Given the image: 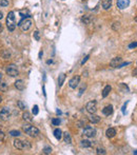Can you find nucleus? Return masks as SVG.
Listing matches in <instances>:
<instances>
[{
    "mask_svg": "<svg viewBox=\"0 0 137 155\" xmlns=\"http://www.w3.org/2000/svg\"><path fill=\"white\" fill-rule=\"evenodd\" d=\"M130 5V0H117V7L124 10Z\"/></svg>",
    "mask_w": 137,
    "mask_h": 155,
    "instance_id": "10",
    "label": "nucleus"
},
{
    "mask_svg": "<svg viewBox=\"0 0 137 155\" xmlns=\"http://www.w3.org/2000/svg\"><path fill=\"white\" fill-rule=\"evenodd\" d=\"M34 38L37 40V41H39V40H40V35H39V32L38 31H35L34 32Z\"/></svg>",
    "mask_w": 137,
    "mask_h": 155,
    "instance_id": "34",
    "label": "nucleus"
},
{
    "mask_svg": "<svg viewBox=\"0 0 137 155\" xmlns=\"http://www.w3.org/2000/svg\"><path fill=\"white\" fill-rule=\"evenodd\" d=\"M51 63H53V60H52V59H50V60L46 61V64H51Z\"/></svg>",
    "mask_w": 137,
    "mask_h": 155,
    "instance_id": "42",
    "label": "nucleus"
},
{
    "mask_svg": "<svg viewBox=\"0 0 137 155\" xmlns=\"http://www.w3.org/2000/svg\"><path fill=\"white\" fill-rule=\"evenodd\" d=\"M2 18H3V13H2V12H0V20H1Z\"/></svg>",
    "mask_w": 137,
    "mask_h": 155,
    "instance_id": "43",
    "label": "nucleus"
},
{
    "mask_svg": "<svg viewBox=\"0 0 137 155\" xmlns=\"http://www.w3.org/2000/svg\"><path fill=\"white\" fill-rule=\"evenodd\" d=\"M80 146L82 148H90L92 146V142L90 141V140H86V139H84V140H82V141L80 142Z\"/></svg>",
    "mask_w": 137,
    "mask_h": 155,
    "instance_id": "22",
    "label": "nucleus"
},
{
    "mask_svg": "<svg viewBox=\"0 0 137 155\" xmlns=\"http://www.w3.org/2000/svg\"><path fill=\"white\" fill-rule=\"evenodd\" d=\"M38 112H39V108H38L37 104H35V106L33 107V114H34V115H37Z\"/></svg>",
    "mask_w": 137,
    "mask_h": 155,
    "instance_id": "32",
    "label": "nucleus"
},
{
    "mask_svg": "<svg viewBox=\"0 0 137 155\" xmlns=\"http://www.w3.org/2000/svg\"><path fill=\"white\" fill-rule=\"evenodd\" d=\"M119 28H120V22H117V21H116V22H114V23L112 24V29H113L114 31H118Z\"/></svg>",
    "mask_w": 137,
    "mask_h": 155,
    "instance_id": "27",
    "label": "nucleus"
},
{
    "mask_svg": "<svg viewBox=\"0 0 137 155\" xmlns=\"http://www.w3.org/2000/svg\"><path fill=\"white\" fill-rule=\"evenodd\" d=\"M129 64H130V62H121V63L117 66V68L120 69V68H122V66H129Z\"/></svg>",
    "mask_w": 137,
    "mask_h": 155,
    "instance_id": "36",
    "label": "nucleus"
},
{
    "mask_svg": "<svg viewBox=\"0 0 137 155\" xmlns=\"http://www.w3.org/2000/svg\"><path fill=\"white\" fill-rule=\"evenodd\" d=\"M3 138H4V134H3L2 131H0V141H1V140H3Z\"/></svg>",
    "mask_w": 137,
    "mask_h": 155,
    "instance_id": "40",
    "label": "nucleus"
},
{
    "mask_svg": "<svg viewBox=\"0 0 137 155\" xmlns=\"http://www.w3.org/2000/svg\"><path fill=\"white\" fill-rule=\"evenodd\" d=\"M89 120L91 122H93V124H98V122L100 121V117L97 116V115H95V113H94L89 117Z\"/></svg>",
    "mask_w": 137,
    "mask_h": 155,
    "instance_id": "16",
    "label": "nucleus"
},
{
    "mask_svg": "<svg viewBox=\"0 0 137 155\" xmlns=\"http://www.w3.org/2000/svg\"><path fill=\"white\" fill-rule=\"evenodd\" d=\"M86 84H84V86H82V87H81V89H80V91H79V95H81V94H82V93H83V91H84V90H86Z\"/></svg>",
    "mask_w": 137,
    "mask_h": 155,
    "instance_id": "38",
    "label": "nucleus"
},
{
    "mask_svg": "<svg viewBox=\"0 0 137 155\" xmlns=\"http://www.w3.org/2000/svg\"><path fill=\"white\" fill-rule=\"evenodd\" d=\"M17 106L19 107V109L20 110H27V106H25L24 103L21 101V100H19L18 102H17Z\"/></svg>",
    "mask_w": 137,
    "mask_h": 155,
    "instance_id": "26",
    "label": "nucleus"
},
{
    "mask_svg": "<svg viewBox=\"0 0 137 155\" xmlns=\"http://www.w3.org/2000/svg\"><path fill=\"white\" fill-rule=\"evenodd\" d=\"M127 103H128V102H126V103H124L123 104V106H122V113H123V114H126V108H127Z\"/></svg>",
    "mask_w": 137,
    "mask_h": 155,
    "instance_id": "39",
    "label": "nucleus"
},
{
    "mask_svg": "<svg viewBox=\"0 0 137 155\" xmlns=\"http://www.w3.org/2000/svg\"><path fill=\"white\" fill-rule=\"evenodd\" d=\"M2 77V75H1V73H0V78H1Z\"/></svg>",
    "mask_w": 137,
    "mask_h": 155,
    "instance_id": "49",
    "label": "nucleus"
},
{
    "mask_svg": "<svg viewBox=\"0 0 137 155\" xmlns=\"http://www.w3.org/2000/svg\"><path fill=\"white\" fill-rule=\"evenodd\" d=\"M96 153L97 154H106L107 152H106V150H104L103 148H98L97 150H96Z\"/></svg>",
    "mask_w": 137,
    "mask_h": 155,
    "instance_id": "31",
    "label": "nucleus"
},
{
    "mask_svg": "<svg viewBox=\"0 0 137 155\" xmlns=\"http://www.w3.org/2000/svg\"><path fill=\"white\" fill-rule=\"evenodd\" d=\"M1 101H2V98H1V97H0V102H1Z\"/></svg>",
    "mask_w": 137,
    "mask_h": 155,
    "instance_id": "48",
    "label": "nucleus"
},
{
    "mask_svg": "<svg viewBox=\"0 0 137 155\" xmlns=\"http://www.w3.org/2000/svg\"><path fill=\"white\" fill-rule=\"evenodd\" d=\"M7 83L4 82V81H0V91L2 92H7Z\"/></svg>",
    "mask_w": 137,
    "mask_h": 155,
    "instance_id": "23",
    "label": "nucleus"
},
{
    "mask_svg": "<svg viewBox=\"0 0 137 155\" xmlns=\"http://www.w3.org/2000/svg\"><path fill=\"white\" fill-rule=\"evenodd\" d=\"M136 46H137V41L130 43V44H129V49H133V48H136Z\"/></svg>",
    "mask_w": 137,
    "mask_h": 155,
    "instance_id": "37",
    "label": "nucleus"
},
{
    "mask_svg": "<svg viewBox=\"0 0 137 155\" xmlns=\"http://www.w3.org/2000/svg\"><path fill=\"white\" fill-rule=\"evenodd\" d=\"M14 147L18 150H28L31 148V144L28 140H20V139H15L13 141Z\"/></svg>",
    "mask_w": 137,
    "mask_h": 155,
    "instance_id": "3",
    "label": "nucleus"
},
{
    "mask_svg": "<svg viewBox=\"0 0 137 155\" xmlns=\"http://www.w3.org/2000/svg\"><path fill=\"white\" fill-rule=\"evenodd\" d=\"M7 30L10 31V32L15 31L16 23H15V14H14V12H10V13L7 14Z\"/></svg>",
    "mask_w": 137,
    "mask_h": 155,
    "instance_id": "2",
    "label": "nucleus"
},
{
    "mask_svg": "<svg viewBox=\"0 0 137 155\" xmlns=\"http://www.w3.org/2000/svg\"><path fill=\"white\" fill-rule=\"evenodd\" d=\"M22 118L24 119L25 121H28V122H32V121H33V117H32V115H31V114L29 113V112H27V111L23 113Z\"/></svg>",
    "mask_w": 137,
    "mask_h": 155,
    "instance_id": "17",
    "label": "nucleus"
},
{
    "mask_svg": "<svg viewBox=\"0 0 137 155\" xmlns=\"http://www.w3.org/2000/svg\"><path fill=\"white\" fill-rule=\"evenodd\" d=\"M54 136L57 140H60L61 137H62V131L60 129H55L54 130Z\"/></svg>",
    "mask_w": 137,
    "mask_h": 155,
    "instance_id": "18",
    "label": "nucleus"
},
{
    "mask_svg": "<svg viewBox=\"0 0 137 155\" xmlns=\"http://www.w3.org/2000/svg\"><path fill=\"white\" fill-rule=\"evenodd\" d=\"M113 113V106L112 104H109V106H107L106 108H103L102 109V114L106 116H109L111 114Z\"/></svg>",
    "mask_w": 137,
    "mask_h": 155,
    "instance_id": "14",
    "label": "nucleus"
},
{
    "mask_svg": "<svg viewBox=\"0 0 137 155\" xmlns=\"http://www.w3.org/2000/svg\"><path fill=\"white\" fill-rule=\"evenodd\" d=\"M101 5H102L103 10H110L112 7V0H101Z\"/></svg>",
    "mask_w": 137,
    "mask_h": 155,
    "instance_id": "13",
    "label": "nucleus"
},
{
    "mask_svg": "<svg viewBox=\"0 0 137 155\" xmlns=\"http://www.w3.org/2000/svg\"><path fill=\"white\" fill-rule=\"evenodd\" d=\"M62 135H63V138H65V141L66 142V144H72V137H71V135H70L69 132L63 133Z\"/></svg>",
    "mask_w": 137,
    "mask_h": 155,
    "instance_id": "19",
    "label": "nucleus"
},
{
    "mask_svg": "<svg viewBox=\"0 0 137 155\" xmlns=\"http://www.w3.org/2000/svg\"><path fill=\"white\" fill-rule=\"evenodd\" d=\"M57 114H59V115H60V114H61V111L60 110H57V112H56Z\"/></svg>",
    "mask_w": 137,
    "mask_h": 155,
    "instance_id": "45",
    "label": "nucleus"
},
{
    "mask_svg": "<svg viewBox=\"0 0 137 155\" xmlns=\"http://www.w3.org/2000/svg\"><path fill=\"white\" fill-rule=\"evenodd\" d=\"M19 28L21 29V31L25 32L28 30H30V28L32 27V20L31 19H22L21 21L19 22Z\"/></svg>",
    "mask_w": 137,
    "mask_h": 155,
    "instance_id": "4",
    "label": "nucleus"
},
{
    "mask_svg": "<svg viewBox=\"0 0 137 155\" xmlns=\"http://www.w3.org/2000/svg\"><path fill=\"white\" fill-rule=\"evenodd\" d=\"M22 130L23 132H24L25 134H28L29 136L31 137H38L40 135V131L37 129L36 127H34V125H32L30 124H25L22 125Z\"/></svg>",
    "mask_w": 137,
    "mask_h": 155,
    "instance_id": "1",
    "label": "nucleus"
},
{
    "mask_svg": "<svg viewBox=\"0 0 137 155\" xmlns=\"http://www.w3.org/2000/svg\"><path fill=\"white\" fill-rule=\"evenodd\" d=\"M65 73H61L59 75V77H58V86L61 87L65 82Z\"/></svg>",
    "mask_w": 137,
    "mask_h": 155,
    "instance_id": "20",
    "label": "nucleus"
},
{
    "mask_svg": "<svg viewBox=\"0 0 137 155\" xmlns=\"http://www.w3.org/2000/svg\"><path fill=\"white\" fill-rule=\"evenodd\" d=\"M2 30H3V27H2V24H1V23H0V33H1V32H2Z\"/></svg>",
    "mask_w": 137,
    "mask_h": 155,
    "instance_id": "44",
    "label": "nucleus"
},
{
    "mask_svg": "<svg viewBox=\"0 0 137 155\" xmlns=\"http://www.w3.org/2000/svg\"><path fill=\"white\" fill-rule=\"evenodd\" d=\"M10 135L14 136V137H18L21 135V133H20V131H18V130H12V131H10Z\"/></svg>",
    "mask_w": 137,
    "mask_h": 155,
    "instance_id": "24",
    "label": "nucleus"
},
{
    "mask_svg": "<svg viewBox=\"0 0 137 155\" xmlns=\"http://www.w3.org/2000/svg\"><path fill=\"white\" fill-rule=\"evenodd\" d=\"M135 21L137 22V17H135Z\"/></svg>",
    "mask_w": 137,
    "mask_h": 155,
    "instance_id": "47",
    "label": "nucleus"
},
{
    "mask_svg": "<svg viewBox=\"0 0 137 155\" xmlns=\"http://www.w3.org/2000/svg\"><path fill=\"white\" fill-rule=\"evenodd\" d=\"M106 134H107V137H109V138H113V137L116 135V130L114 128H109L107 130Z\"/></svg>",
    "mask_w": 137,
    "mask_h": 155,
    "instance_id": "15",
    "label": "nucleus"
},
{
    "mask_svg": "<svg viewBox=\"0 0 137 155\" xmlns=\"http://www.w3.org/2000/svg\"><path fill=\"white\" fill-rule=\"evenodd\" d=\"M119 87H120L121 89H123V91H124V92H129V91H130L129 88H128V86H126L124 83H120V84H119Z\"/></svg>",
    "mask_w": 137,
    "mask_h": 155,
    "instance_id": "33",
    "label": "nucleus"
},
{
    "mask_svg": "<svg viewBox=\"0 0 137 155\" xmlns=\"http://www.w3.org/2000/svg\"><path fill=\"white\" fill-rule=\"evenodd\" d=\"M81 21L83 23H86V24H90V23H91V18H90L89 16H83L82 18H81Z\"/></svg>",
    "mask_w": 137,
    "mask_h": 155,
    "instance_id": "25",
    "label": "nucleus"
},
{
    "mask_svg": "<svg viewBox=\"0 0 137 155\" xmlns=\"http://www.w3.org/2000/svg\"><path fill=\"white\" fill-rule=\"evenodd\" d=\"M89 58H90V55H87V56H86V57H84L83 59H82V61H81V66H83V64L86 63L87 61H88V59H89Z\"/></svg>",
    "mask_w": 137,
    "mask_h": 155,
    "instance_id": "35",
    "label": "nucleus"
},
{
    "mask_svg": "<svg viewBox=\"0 0 137 155\" xmlns=\"http://www.w3.org/2000/svg\"><path fill=\"white\" fill-rule=\"evenodd\" d=\"M60 122H61V120L59 118H53L52 119V125H59Z\"/></svg>",
    "mask_w": 137,
    "mask_h": 155,
    "instance_id": "28",
    "label": "nucleus"
},
{
    "mask_svg": "<svg viewBox=\"0 0 137 155\" xmlns=\"http://www.w3.org/2000/svg\"><path fill=\"white\" fill-rule=\"evenodd\" d=\"M42 151H43V153L44 154H51L52 153V148L51 147H45Z\"/></svg>",
    "mask_w": 137,
    "mask_h": 155,
    "instance_id": "29",
    "label": "nucleus"
},
{
    "mask_svg": "<svg viewBox=\"0 0 137 155\" xmlns=\"http://www.w3.org/2000/svg\"><path fill=\"white\" fill-rule=\"evenodd\" d=\"M5 72H7V74L10 75L11 77H16V76L19 74V72H18V70H17L15 64H11V66H8L7 68V70H5Z\"/></svg>",
    "mask_w": 137,
    "mask_h": 155,
    "instance_id": "5",
    "label": "nucleus"
},
{
    "mask_svg": "<svg viewBox=\"0 0 137 155\" xmlns=\"http://www.w3.org/2000/svg\"><path fill=\"white\" fill-rule=\"evenodd\" d=\"M15 87H16L17 90H19V91H23L24 88H25V83L22 79H18V80L15 81Z\"/></svg>",
    "mask_w": 137,
    "mask_h": 155,
    "instance_id": "12",
    "label": "nucleus"
},
{
    "mask_svg": "<svg viewBox=\"0 0 137 155\" xmlns=\"http://www.w3.org/2000/svg\"><path fill=\"white\" fill-rule=\"evenodd\" d=\"M86 109L89 113H91V114L96 113V111H97V103H96V101L95 100L89 101L86 106Z\"/></svg>",
    "mask_w": 137,
    "mask_h": 155,
    "instance_id": "6",
    "label": "nucleus"
},
{
    "mask_svg": "<svg viewBox=\"0 0 137 155\" xmlns=\"http://www.w3.org/2000/svg\"><path fill=\"white\" fill-rule=\"evenodd\" d=\"M11 117V112L7 108H3L1 111H0V119L3 121H7Z\"/></svg>",
    "mask_w": 137,
    "mask_h": 155,
    "instance_id": "7",
    "label": "nucleus"
},
{
    "mask_svg": "<svg viewBox=\"0 0 137 155\" xmlns=\"http://www.w3.org/2000/svg\"><path fill=\"white\" fill-rule=\"evenodd\" d=\"M133 154H137V150L134 151V152H133Z\"/></svg>",
    "mask_w": 137,
    "mask_h": 155,
    "instance_id": "46",
    "label": "nucleus"
},
{
    "mask_svg": "<svg viewBox=\"0 0 137 155\" xmlns=\"http://www.w3.org/2000/svg\"><path fill=\"white\" fill-rule=\"evenodd\" d=\"M111 90H112L111 86H106V87H104V89H103V91H102V97H107V96L110 94Z\"/></svg>",
    "mask_w": 137,
    "mask_h": 155,
    "instance_id": "21",
    "label": "nucleus"
},
{
    "mask_svg": "<svg viewBox=\"0 0 137 155\" xmlns=\"http://www.w3.org/2000/svg\"><path fill=\"white\" fill-rule=\"evenodd\" d=\"M80 82V77L79 76H75V77H73L71 80L69 81V86L70 88H72V89H76L78 87V84Z\"/></svg>",
    "mask_w": 137,
    "mask_h": 155,
    "instance_id": "9",
    "label": "nucleus"
},
{
    "mask_svg": "<svg viewBox=\"0 0 137 155\" xmlns=\"http://www.w3.org/2000/svg\"><path fill=\"white\" fill-rule=\"evenodd\" d=\"M83 135L87 137H94L96 135V130L92 127H87L83 130Z\"/></svg>",
    "mask_w": 137,
    "mask_h": 155,
    "instance_id": "8",
    "label": "nucleus"
},
{
    "mask_svg": "<svg viewBox=\"0 0 137 155\" xmlns=\"http://www.w3.org/2000/svg\"><path fill=\"white\" fill-rule=\"evenodd\" d=\"M121 62H122V58L121 57H115V58H113V59L111 60L110 66H113V68H117Z\"/></svg>",
    "mask_w": 137,
    "mask_h": 155,
    "instance_id": "11",
    "label": "nucleus"
},
{
    "mask_svg": "<svg viewBox=\"0 0 137 155\" xmlns=\"http://www.w3.org/2000/svg\"><path fill=\"white\" fill-rule=\"evenodd\" d=\"M42 55H43V52H42V51H40V52H39V55H38V57H39V59H41V57H42Z\"/></svg>",
    "mask_w": 137,
    "mask_h": 155,
    "instance_id": "41",
    "label": "nucleus"
},
{
    "mask_svg": "<svg viewBox=\"0 0 137 155\" xmlns=\"http://www.w3.org/2000/svg\"><path fill=\"white\" fill-rule=\"evenodd\" d=\"M0 5H1V7H7V5H8V0H0Z\"/></svg>",
    "mask_w": 137,
    "mask_h": 155,
    "instance_id": "30",
    "label": "nucleus"
}]
</instances>
